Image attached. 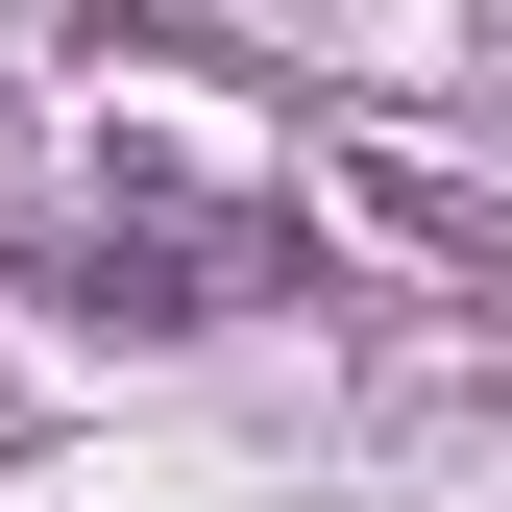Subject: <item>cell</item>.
<instances>
[{
  "instance_id": "6da1fadb",
  "label": "cell",
  "mask_w": 512,
  "mask_h": 512,
  "mask_svg": "<svg viewBox=\"0 0 512 512\" xmlns=\"http://www.w3.org/2000/svg\"><path fill=\"white\" fill-rule=\"evenodd\" d=\"M74 293H122V317H244V293H293V220H244V196H171V171H122V196L74 220Z\"/></svg>"
}]
</instances>
